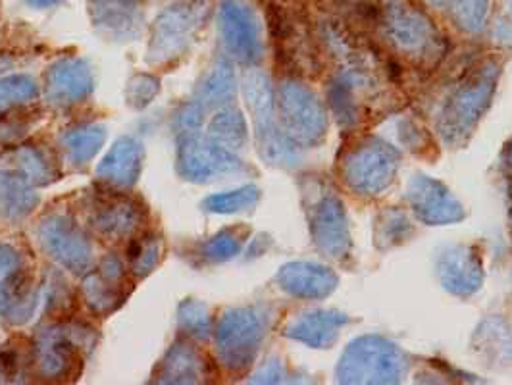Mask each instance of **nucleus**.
<instances>
[{
    "label": "nucleus",
    "mask_w": 512,
    "mask_h": 385,
    "mask_svg": "<svg viewBox=\"0 0 512 385\" xmlns=\"http://www.w3.org/2000/svg\"><path fill=\"white\" fill-rule=\"evenodd\" d=\"M205 14V4L199 0L176 2L160 12L151 29L149 62L160 66L183 56L203 26Z\"/></svg>",
    "instance_id": "nucleus-1"
},
{
    "label": "nucleus",
    "mask_w": 512,
    "mask_h": 385,
    "mask_svg": "<svg viewBox=\"0 0 512 385\" xmlns=\"http://www.w3.org/2000/svg\"><path fill=\"white\" fill-rule=\"evenodd\" d=\"M37 307V289L26 260L12 245L0 243V318L26 324Z\"/></svg>",
    "instance_id": "nucleus-2"
},
{
    "label": "nucleus",
    "mask_w": 512,
    "mask_h": 385,
    "mask_svg": "<svg viewBox=\"0 0 512 385\" xmlns=\"http://www.w3.org/2000/svg\"><path fill=\"white\" fill-rule=\"evenodd\" d=\"M91 339V332L79 326H51L43 330L35 343V364L45 380L60 382L76 374L81 349Z\"/></svg>",
    "instance_id": "nucleus-3"
},
{
    "label": "nucleus",
    "mask_w": 512,
    "mask_h": 385,
    "mask_svg": "<svg viewBox=\"0 0 512 385\" xmlns=\"http://www.w3.org/2000/svg\"><path fill=\"white\" fill-rule=\"evenodd\" d=\"M37 237L45 253L74 274H87L93 266V247L87 235L68 216L51 214L41 220Z\"/></svg>",
    "instance_id": "nucleus-4"
},
{
    "label": "nucleus",
    "mask_w": 512,
    "mask_h": 385,
    "mask_svg": "<svg viewBox=\"0 0 512 385\" xmlns=\"http://www.w3.org/2000/svg\"><path fill=\"white\" fill-rule=\"evenodd\" d=\"M239 168V160L226 147L203 139L195 133L181 135L178 147V170L181 178L195 183H208L222 176H230Z\"/></svg>",
    "instance_id": "nucleus-5"
},
{
    "label": "nucleus",
    "mask_w": 512,
    "mask_h": 385,
    "mask_svg": "<svg viewBox=\"0 0 512 385\" xmlns=\"http://www.w3.org/2000/svg\"><path fill=\"white\" fill-rule=\"evenodd\" d=\"M262 335V322L249 308L230 310L218 324L216 343L220 359L228 368H243L255 357Z\"/></svg>",
    "instance_id": "nucleus-6"
},
{
    "label": "nucleus",
    "mask_w": 512,
    "mask_h": 385,
    "mask_svg": "<svg viewBox=\"0 0 512 385\" xmlns=\"http://www.w3.org/2000/svg\"><path fill=\"white\" fill-rule=\"evenodd\" d=\"M93 74L85 60L70 56L54 62L45 77V97L60 108L83 103L93 93Z\"/></svg>",
    "instance_id": "nucleus-7"
},
{
    "label": "nucleus",
    "mask_w": 512,
    "mask_h": 385,
    "mask_svg": "<svg viewBox=\"0 0 512 385\" xmlns=\"http://www.w3.org/2000/svg\"><path fill=\"white\" fill-rule=\"evenodd\" d=\"M89 16L112 41H133L145 27V10L139 0H91Z\"/></svg>",
    "instance_id": "nucleus-8"
},
{
    "label": "nucleus",
    "mask_w": 512,
    "mask_h": 385,
    "mask_svg": "<svg viewBox=\"0 0 512 385\" xmlns=\"http://www.w3.org/2000/svg\"><path fill=\"white\" fill-rule=\"evenodd\" d=\"M220 35L226 51L241 62H255L260 52L258 27L251 10L235 0H226L220 6Z\"/></svg>",
    "instance_id": "nucleus-9"
},
{
    "label": "nucleus",
    "mask_w": 512,
    "mask_h": 385,
    "mask_svg": "<svg viewBox=\"0 0 512 385\" xmlns=\"http://www.w3.org/2000/svg\"><path fill=\"white\" fill-rule=\"evenodd\" d=\"M124 264L118 257L104 258L99 270L89 272L81 285L87 307L97 314H110L128 297Z\"/></svg>",
    "instance_id": "nucleus-10"
},
{
    "label": "nucleus",
    "mask_w": 512,
    "mask_h": 385,
    "mask_svg": "<svg viewBox=\"0 0 512 385\" xmlns=\"http://www.w3.org/2000/svg\"><path fill=\"white\" fill-rule=\"evenodd\" d=\"M145 220L143 208L137 201L128 197H104L95 208L91 216L93 228L110 241H120L133 237L141 228Z\"/></svg>",
    "instance_id": "nucleus-11"
},
{
    "label": "nucleus",
    "mask_w": 512,
    "mask_h": 385,
    "mask_svg": "<svg viewBox=\"0 0 512 385\" xmlns=\"http://www.w3.org/2000/svg\"><path fill=\"white\" fill-rule=\"evenodd\" d=\"M143 168V147L133 137H120L97 168L101 180L116 187H131Z\"/></svg>",
    "instance_id": "nucleus-12"
},
{
    "label": "nucleus",
    "mask_w": 512,
    "mask_h": 385,
    "mask_svg": "<svg viewBox=\"0 0 512 385\" xmlns=\"http://www.w3.org/2000/svg\"><path fill=\"white\" fill-rule=\"evenodd\" d=\"M205 376V362L199 353L185 341H178L160 362L156 384H199Z\"/></svg>",
    "instance_id": "nucleus-13"
},
{
    "label": "nucleus",
    "mask_w": 512,
    "mask_h": 385,
    "mask_svg": "<svg viewBox=\"0 0 512 385\" xmlns=\"http://www.w3.org/2000/svg\"><path fill=\"white\" fill-rule=\"evenodd\" d=\"M39 205L33 185L14 172H0V220L18 222L27 218Z\"/></svg>",
    "instance_id": "nucleus-14"
},
{
    "label": "nucleus",
    "mask_w": 512,
    "mask_h": 385,
    "mask_svg": "<svg viewBox=\"0 0 512 385\" xmlns=\"http://www.w3.org/2000/svg\"><path fill=\"white\" fill-rule=\"evenodd\" d=\"M106 141V128L99 124H81L76 128L68 129L62 135V147L72 164L85 166L95 154L103 149Z\"/></svg>",
    "instance_id": "nucleus-15"
},
{
    "label": "nucleus",
    "mask_w": 512,
    "mask_h": 385,
    "mask_svg": "<svg viewBox=\"0 0 512 385\" xmlns=\"http://www.w3.org/2000/svg\"><path fill=\"white\" fill-rule=\"evenodd\" d=\"M14 160L20 168V174L26 178L31 185H49L54 180H58V172L56 166L49 158V154L45 153L39 147L27 145L20 147L14 153Z\"/></svg>",
    "instance_id": "nucleus-16"
},
{
    "label": "nucleus",
    "mask_w": 512,
    "mask_h": 385,
    "mask_svg": "<svg viewBox=\"0 0 512 385\" xmlns=\"http://www.w3.org/2000/svg\"><path fill=\"white\" fill-rule=\"evenodd\" d=\"M235 81L233 72L228 64H218L212 68V72L205 77L201 91H199V103L203 106H220L228 103L233 97Z\"/></svg>",
    "instance_id": "nucleus-17"
},
{
    "label": "nucleus",
    "mask_w": 512,
    "mask_h": 385,
    "mask_svg": "<svg viewBox=\"0 0 512 385\" xmlns=\"http://www.w3.org/2000/svg\"><path fill=\"white\" fill-rule=\"evenodd\" d=\"M39 95L35 79L29 76L0 77V114L20 104L31 103Z\"/></svg>",
    "instance_id": "nucleus-18"
},
{
    "label": "nucleus",
    "mask_w": 512,
    "mask_h": 385,
    "mask_svg": "<svg viewBox=\"0 0 512 385\" xmlns=\"http://www.w3.org/2000/svg\"><path fill=\"white\" fill-rule=\"evenodd\" d=\"M210 137L222 147H239L245 141V124L237 110H224L214 116Z\"/></svg>",
    "instance_id": "nucleus-19"
},
{
    "label": "nucleus",
    "mask_w": 512,
    "mask_h": 385,
    "mask_svg": "<svg viewBox=\"0 0 512 385\" xmlns=\"http://www.w3.org/2000/svg\"><path fill=\"white\" fill-rule=\"evenodd\" d=\"M180 328L183 334L195 339H206L212 332L208 308L199 301H185L180 305Z\"/></svg>",
    "instance_id": "nucleus-20"
},
{
    "label": "nucleus",
    "mask_w": 512,
    "mask_h": 385,
    "mask_svg": "<svg viewBox=\"0 0 512 385\" xmlns=\"http://www.w3.org/2000/svg\"><path fill=\"white\" fill-rule=\"evenodd\" d=\"M255 187H245V189H237V191H230V193H220V195H212L208 197L203 208L208 212H216V214H233L239 210H245L249 206L256 203Z\"/></svg>",
    "instance_id": "nucleus-21"
},
{
    "label": "nucleus",
    "mask_w": 512,
    "mask_h": 385,
    "mask_svg": "<svg viewBox=\"0 0 512 385\" xmlns=\"http://www.w3.org/2000/svg\"><path fill=\"white\" fill-rule=\"evenodd\" d=\"M162 258V243L156 237H145L135 243V251L131 255L133 274L141 280L147 278Z\"/></svg>",
    "instance_id": "nucleus-22"
},
{
    "label": "nucleus",
    "mask_w": 512,
    "mask_h": 385,
    "mask_svg": "<svg viewBox=\"0 0 512 385\" xmlns=\"http://www.w3.org/2000/svg\"><path fill=\"white\" fill-rule=\"evenodd\" d=\"M158 91H160L158 77L151 76V74H137L129 79L126 101L131 108L143 110L153 103Z\"/></svg>",
    "instance_id": "nucleus-23"
},
{
    "label": "nucleus",
    "mask_w": 512,
    "mask_h": 385,
    "mask_svg": "<svg viewBox=\"0 0 512 385\" xmlns=\"http://www.w3.org/2000/svg\"><path fill=\"white\" fill-rule=\"evenodd\" d=\"M241 249V241L237 235L230 231H222L208 239L203 245V257L212 260V262H222L228 258L235 257Z\"/></svg>",
    "instance_id": "nucleus-24"
},
{
    "label": "nucleus",
    "mask_w": 512,
    "mask_h": 385,
    "mask_svg": "<svg viewBox=\"0 0 512 385\" xmlns=\"http://www.w3.org/2000/svg\"><path fill=\"white\" fill-rule=\"evenodd\" d=\"M203 104L191 103L185 104L181 108L180 112L176 114V120H174V128L180 133V135H191L195 133L197 129L201 128L203 124Z\"/></svg>",
    "instance_id": "nucleus-25"
},
{
    "label": "nucleus",
    "mask_w": 512,
    "mask_h": 385,
    "mask_svg": "<svg viewBox=\"0 0 512 385\" xmlns=\"http://www.w3.org/2000/svg\"><path fill=\"white\" fill-rule=\"evenodd\" d=\"M18 366H20V362H18V353L16 351L4 349L0 353V376H4V378L16 376L18 374Z\"/></svg>",
    "instance_id": "nucleus-26"
},
{
    "label": "nucleus",
    "mask_w": 512,
    "mask_h": 385,
    "mask_svg": "<svg viewBox=\"0 0 512 385\" xmlns=\"http://www.w3.org/2000/svg\"><path fill=\"white\" fill-rule=\"evenodd\" d=\"M26 131V126L16 122H2L0 124V143H16Z\"/></svg>",
    "instance_id": "nucleus-27"
},
{
    "label": "nucleus",
    "mask_w": 512,
    "mask_h": 385,
    "mask_svg": "<svg viewBox=\"0 0 512 385\" xmlns=\"http://www.w3.org/2000/svg\"><path fill=\"white\" fill-rule=\"evenodd\" d=\"M29 6H33V8H39V10H43V8H52V6H56V4H62L64 0H26Z\"/></svg>",
    "instance_id": "nucleus-28"
}]
</instances>
